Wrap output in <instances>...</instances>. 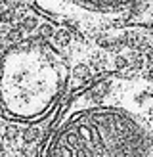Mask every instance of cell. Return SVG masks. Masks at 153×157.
Instances as JSON below:
<instances>
[{
	"label": "cell",
	"mask_w": 153,
	"mask_h": 157,
	"mask_svg": "<svg viewBox=\"0 0 153 157\" xmlns=\"http://www.w3.org/2000/svg\"><path fill=\"white\" fill-rule=\"evenodd\" d=\"M63 82V63L48 46H13L0 59V107L10 119L38 121L54 107Z\"/></svg>",
	"instance_id": "2"
},
{
	"label": "cell",
	"mask_w": 153,
	"mask_h": 157,
	"mask_svg": "<svg viewBox=\"0 0 153 157\" xmlns=\"http://www.w3.org/2000/svg\"><path fill=\"white\" fill-rule=\"evenodd\" d=\"M38 157H153V78L107 75L56 115Z\"/></svg>",
	"instance_id": "1"
},
{
	"label": "cell",
	"mask_w": 153,
	"mask_h": 157,
	"mask_svg": "<svg viewBox=\"0 0 153 157\" xmlns=\"http://www.w3.org/2000/svg\"><path fill=\"white\" fill-rule=\"evenodd\" d=\"M48 17L82 27L147 23L153 0H17Z\"/></svg>",
	"instance_id": "3"
}]
</instances>
